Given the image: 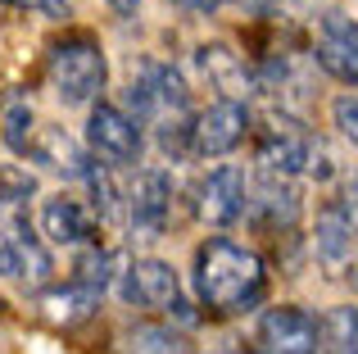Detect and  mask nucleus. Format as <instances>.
Instances as JSON below:
<instances>
[{"instance_id":"f257e3e1","label":"nucleus","mask_w":358,"mask_h":354,"mask_svg":"<svg viewBox=\"0 0 358 354\" xmlns=\"http://www.w3.org/2000/svg\"><path fill=\"white\" fill-rule=\"evenodd\" d=\"M268 291V268H263L259 250L241 246L231 236H209L195 250V295L209 313L231 318L263 300Z\"/></svg>"},{"instance_id":"f03ea898","label":"nucleus","mask_w":358,"mask_h":354,"mask_svg":"<svg viewBox=\"0 0 358 354\" xmlns=\"http://www.w3.org/2000/svg\"><path fill=\"white\" fill-rule=\"evenodd\" d=\"M45 78H50L55 96H59L64 105H91V100L105 91L109 59H105V50H100V41L91 32H73V36H64V41L50 45Z\"/></svg>"},{"instance_id":"7ed1b4c3","label":"nucleus","mask_w":358,"mask_h":354,"mask_svg":"<svg viewBox=\"0 0 358 354\" xmlns=\"http://www.w3.org/2000/svg\"><path fill=\"white\" fill-rule=\"evenodd\" d=\"M127 105L136 123H155V127H182L191 123V87L173 64H141V73L127 87Z\"/></svg>"},{"instance_id":"20e7f679","label":"nucleus","mask_w":358,"mask_h":354,"mask_svg":"<svg viewBox=\"0 0 358 354\" xmlns=\"http://www.w3.org/2000/svg\"><path fill=\"white\" fill-rule=\"evenodd\" d=\"M259 169L268 177H295V173H313V177H331V155L322 150V141H313L308 132H299L286 118H272L268 132L259 136Z\"/></svg>"},{"instance_id":"39448f33","label":"nucleus","mask_w":358,"mask_h":354,"mask_svg":"<svg viewBox=\"0 0 358 354\" xmlns=\"http://www.w3.org/2000/svg\"><path fill=\"white\" fill-rule=\"evenodd\" d=\"M118 291L127 304H136V309H159V313H177L182 323H191V304H186L182 295V277H177V268L168 264V259H131L127 268L118 273Z\"/></svg>"},{"instance_id":"423d86ee","label":"nucleus","mask_w":358,"mask_h":354,"mask_svg":"<svg viewBox=\"0 0 358 354\" xmlns=\"http://www.w3.org/2000/svg\"><path fill=\"white\" fill-rule=\"evenodd\" d=\"M173 200H177V182L164 169H141L131 177V186L122 191V213L127 227L136 232V241H159L173 222Z\"/></svg>"},{"instance_id":"0eeeda50","label":"nucleus","mask_w":358,"mask_h":354,"mask_svg":"<svg viewBox=\"0 0 358 354\" xmlns=\"http://www.w3.org/2000/svg\"><path fill=\"white\" fill-rule=\"evenodd\" d=\"M87 150L109 169H136L145 150V132L122 105H96L87 118Z\"/></svg>"},{"instance_id":"6e6552de","label":"nucleus","mask_w":358,"mask_h":354,"mask_svg":"<svg viewBox=\"0 0 358 354\" xmlns=\"http://www.w3.org/2000/svg\"><path fill=\"white\" fill-rule=\"evenodd\" d=\"M322 350V323L299 304L263 309L254 327V354H317Z\"/></svg>"},{"instance_id":"1a4fd4ad","label":"nucleus","mask_w":358,"mask_h":354,"mask_svg":"<svg viewBox=\"0 0 358 354\" xmlns=\"http://www.w3.org/2000/svg\"><path fill=\"white\" fill-rule=\"evenodd\" d=\"M195 213H200L209 227H231V222L245 218L250 209V186H245V173L236 164H218L195 182Z\"/></svg>"},{"instance_id":"9d476101","label":"nucleus","mask_w":358,"mask_h":354,"mask_svg":"<svg viewBox=\"0 0 358 354\" xmlns=\"http://www.w3.org/2000/svg\"><path fill=\"white\" fill-rule=\"evenodd\" d=\"M245 136H250V109H245V100H213L209 109L195 114L191 155H200V160H222V155L236 150Z\"/></svg>"},{"instance_id":"9b49d317","label":"nucleus","mask_w":358,"mask_h":354,"mask_svg":"<svg viewBox=\"0 0 358 354\" xmlns=\"http://www.w3.org/2000/svg\"><path fill=\"white\" fill-rule=\"evenodd\" d=\"M27 155H32V160L41 164L45 173H59V177H69V182H82V186H87L91 177L105 169V164H100L96 155L87 150V146L73 141V136L64 132V127H41Z\"/></svg>"},{"instance_id":"f8f14e48","label":"nucleus","mask_w":358,"mask_h":354,"mask_svg":"<svg viewBox=\"0 0 358 354\" xmlns=\"http://www.w3.org/2000/svg\"><path fill=\"white\" fill-rule=\"evenodd\" d=\"M41 236L50 246H69V250H87L96 246V213L73 195H50L41 204Z\"/></svg>"},{"instance_id":"ddd939ff","label":"nucleus","mask_w":358,"mask_h":354,"mask_svg":"<svg viewBox=\"0 0 358 354\" xmlns=\"http://www.w3.org/2000/svg\"><path fill=\"white\" fill-rule=\"evenodd\" d=\"M317 64H322L331 78L354 82L358 87V18H345V14H327L322 18Z\"/></svg>"},{"instance_id":"4468645a","label":"nucleus","mask_w":358,"mask_h":354,"mask_svg":"<svg viewBox=\"0 0 358 354\" xmlns=\"http://www.w3.org/2000/svg\"><path fill=\"white\" fill-rule=\"evenodd\" d=\"M313 246H317V264H322L327 273H336V277L350 273V264H354V222L341 213V204L317 209Z\"/></svg>"},{"instance_id":"2eb2a0df","label":"nucleus","mask_w":358,"mask_h":354,"mask_svg":"<svg viewBox=\"0 0 358 354\" xmlns=\"http://www.w3.org/2000/svg\"><path fill=\"white\" fill-rule=\"evenodd\" d=\"M245 213H250L254 227H263L268 236H281V232H290L299 222V195L290 191L286 182L268 177V182H259V191H250V209Z\"/></svg>"},{"instance_id":"dca6fc26","label":"nucleus","mask_w":358,"mask_h":354,"mask_svg":"<svg viewBox=\"0 0 358 354\" xmlns=\"http://www.w3.org/2000/svg\"><path fill=\"white\" fill-rule=\"evenodd\" d=\"M36 304H41V313L55 323V327H78V323H87L91 313L100 309V291H91V286H45L41 295H36Z\"/></svg>"},{"instance_id":"f3484780","label":"nucleus","mask_w":358,"mask_h":354,"mask_svg":"<svg viewBox=\"0 0 358 354\" xmlns=\"http://www.w3.org/2000/svg\"><path fill=\"white\" fill-rule=\"evenodd\" d=\"M118 354H195V346L168 323H131L118 337Z\"/></svg>"},{"instance_id":"a211bd4d","label":"nucleus","mask_w":358,"mask_h":354,"mask_svg":"<svg viewBox=\"0 0 358 354\" xmlns=\"http://www.w3.org/2000/svg\"><path fill=\"white\" fill-rule=\"evenodd\" d=\"M200 69L222 91V100L250 96V69H245V59L236 50H227V45H200Z\"/></svg>"},{"instance_id":"6ab92c4d","label":"nucleus","mask_w":358,"mask_h":354,"mask_svg":"<svg viewBox=\"0 0 358 354\" xmlns=\"http://www.w3.org/2000/svg\"><path fill=\"white\" fill-rule=\"evenodd\" d=\"M36 118H32V100L23 96V91H9L5 100H0V141L9 146L14 155H27L36 141Z\"/></svg>"},{"instance_id":"aec40b11","label":"nucleus","mask_w":358,"mask_h":354,"mask_svg":"<svg viewBox=\"0 0 358 354\" xmlns=\"http://www.w3.org/2000/svg\"><path fill=\"white\" fill-rule=\"evenodd\" d=\"M9 232L18 236V255H23V282H32V286H41L45 277L55 273V264H50V250L41 246V236L32 232V222L18 213L14 222H9Z\"/></svg>"},{"instance_id":"412c9836","label":"nucleus","mask_w":358,"mask_h":354,"mask_svg":"<svg viewBox=\"0 0 358 354\" xmlns=\"http://www.w3.org/2000/svg\"><path fill=\"white\" fill-rule=\"evenodd\" d=\"M114 268H118L114 250H105V246L96 241V246H87V250L78 255V264H73V282H78V286H91V291L105 295L109 286H114Z\"/></svg>"},{"instance_id":"4be33fe9","label":"nucleus","mask_w":358,"mask_h":354,"mask_svg":"<svg viewBox=\"0 0 358 354\" xmlns=\"http://www.w3.org/2000/svg\"><path fill=\"white\" fill-rule=\"evenodd\" d=\"M322 346L327 354H358V309L341 304L322 318Z\"/></svg>"},{"instance_id":"5701e85b","label":"nucleus","mask_w":358,"mask_h":354,"mask_svg":"<svg viewBox=\"0 0 358 354\" xmlns=\"http://www.w3.org/2000/svg\"><path fill=\"white\" fill-rule=\"evenodd\" d=\"M27 195H36V177L14 164H0V209H18Z\"/></svg>"},{"instance_id":"b1692460","label":"nucleus","mask_w":358,"mask_h":354,"mask_svg":"<svg viewBox=\"0 0 358 354\" xmlns=\"http://www.w3.org/2000/svg\"><path fill=\"white\" fill-rule=\"evenodd\" d=\"M331 123L341 127L345 141L358 146V96H336L331 100Z\"/></svg>"},{"instance_id":"393cba45","label":"nucleus","mask_w":358,"mask_h":354,"mask_svg":"<svg viewBox=\"0 0 358 354\" xmlns=\"http://www.w3.org/2000/svg\"><path fill=\"white\" fill-rule=\"evenodd\" d=\"M0 277L23 282V255H18V236L9 227H0Z\"/></svg>"},{"instance_id":"a878e982","label":"nucleus","mask_w":358,"mask_h":354,"mask_svg":"<svg viewBox=\"0 0 358 354\" xmlns=\"http://www.w3.org/2000/svg\"><path fill=\"white\" fill-rule=\"evenodd\" d=\"M341 213H345V218H350L354 227H358V169H354V173L341 182Z\"/></svg>"},{"instance_id":"bb28decb","label":"nucleus","mask_w":358,"mask_h":354,"mask_svg":"<svg viewBox=\"0 0 358 354\" xmlns=\"http://www.w3.org/2000/svg\"><path fill=\"white\" fill-rule=\"evenodd\" d=\"M9 5L36 9V14H45V18H69V0H9Z\"/></svg>"},{"instance_id":"cd10ccee","label":"nucleus","mask_w":358,"mask_h":354,"mask_svg":"<svg viewBox=\"0 0 358 354\" xmlns=\"http://www.w3.org/2000/svg\"><path fill=\"white\" fill-rule=\"evenodd\" d=\"M177 5H186V9H200V14H209V9H218L222 0H177Z\"/></svg>"},{"instance_id":"c85d7f7f","label":"nucleus","mask_w":358,"mask_h":354,"mask_svg":"<svg viewBox=\"0 0 358 354\" xmlns=\"http://www.w3.org/2000/svg\"><path fill=\"white\" fill-rule=\"evenodd\" d=\"M105 5H109V9H118V14H131L141 0H105Z\"/></svg>"},{"instance_id":"c756f323","label":"nucleus","mask_w":358,"mask_h":354,"mask_svg":"<svg viewBox=\"0 0 358 354\" xmlns=\"http://www.w3.org/2000/svg\"><path fill=\"white\" fill-rule=\"evenodd\" d=\"M241 5H259V0H241Z\"/></svg>"}]
</instances>
